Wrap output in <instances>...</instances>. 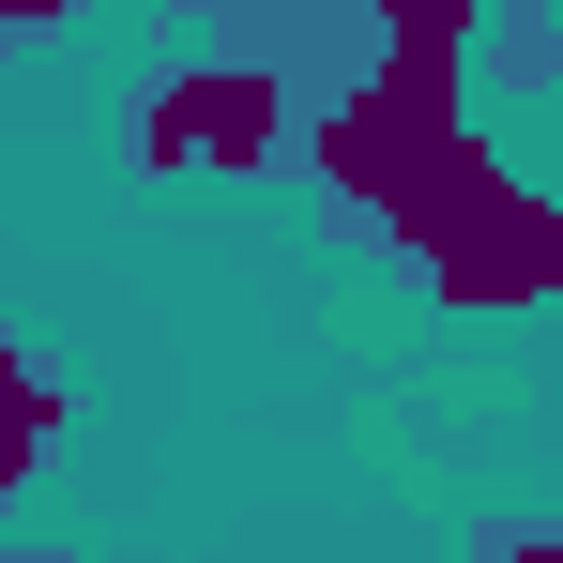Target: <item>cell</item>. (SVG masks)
I'll return each instance as SVG.
<instances>
[{
  "mask_svg": "<svg viewBox=\"0 0 563 563\" xmlns=\"http://www.w3.org/2000/svg\"><path fill=\"white\" fill-rule=\"evenodd\" d=\"M472 62H487V92H503V107H518V92H563V15H549V0H503Z\"/></svg>",
  "mask_w": 563,
  "mask_h": 563,
  "instance_id": "4",
  "label": "cell"
},
{
  "mask_svg": "<svg viewBox=\"0 0 563 563\" xmlns=\"http://www.w3.org/2000/svg\"><path fill=\"white\" fill-rule=\"evenodd\" d=\"M472 563H563V518H487Z\"/></svg>",
  "mask_w": 563,
  "mask_h": 563,
  "instance_id": "5",
  "label": "cell"
},
{
  "mask_svg": "<svg viewBox=\"0 0 563 563\" xmlns=\"http://www.w3.org/2000/svg\"><path fill=\"white\" fill-rule=\"evenodd\" d=\"M0 380H15V442H0V487H46V472H62V351H46V335H0Z\"/></svg>",
  "mask_w": 563,
  "mask_h": 563,
  "instance_id": "3",
  "label": "cell"
},
{
  "mask_svg": "<svg viewBox=\"0 0 563 563\" xmlns=\"http://www.w3.org/2000/svg\"><path fill=\"white\" fill-rule=\"evenodd\" d=\"M0 31H15V46H62V31H77V0H0Z\"/></svg>",
  "mask_w": 563,
  "mask_h": 563,
  "instance_id": "6",
  "label": "cell"
},
{
  "mask_svg": "<svg viewBox=\"0 0 563 563\" xmlns=\"http://www.w3.org/2000/svg\"><path fill=\"white\" fill-rule=\"evenodd\" d=\"M0 563H77V549H46V533H0Z\"/></svg>",
  "mask_w": 563,
  "mask_h": 563,
  "instance_id": "7",
  "label": "cell"
},
{
  "mask_svg": "<svg viewBox=\"0 0 563 563\" xmlns=\"http://www.w3.org/2000/svg\"><path fill=\"white\" fill-rule=\"evenodd\" d=\"M122 153H137L153 184H275V168H305V77L229 62V46H184V62L137 92Z\"/></svg>",
  "mask_w": 563,
  "mask_h": 563,
  "instance_id": "2",
  "label": "cell"
},
{
  "mask_svg": "<svg viewBox=\"0 0 563 563\" xmlns=\"http://www.w3.org/2000/svg\"><path fill=\"white\" fill-rule=\"evenodd\" d=\"M305 198L335 244H380L442 320H533L563 305V198L518 184L472 137L457 46H380L351 92L305 122Z\"/></svg>",
  "mask_w": 563,
  "mask_h": 563,
  "instance_id": "1",
  "label": "cell"
}]
</instances>
